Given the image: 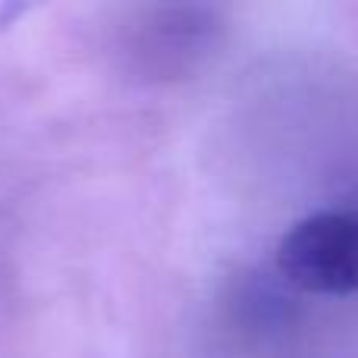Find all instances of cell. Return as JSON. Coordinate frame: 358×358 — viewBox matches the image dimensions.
<instances>
[{"instance_id": "obj_1", "label": "cell", "mask_w": 358, "mask_h": 358, "mask_svg": "<svg viewBox=\"0 0 358 358\" xmlns=\"http://www.w3.org/2000/svg\"><path fill=\"white\" fill-rule=\"evenodd\" d=\"M277 271L308 296H355L358 210L330 208L296 220L277 242Z\"/></svg>"}]
</instances>
